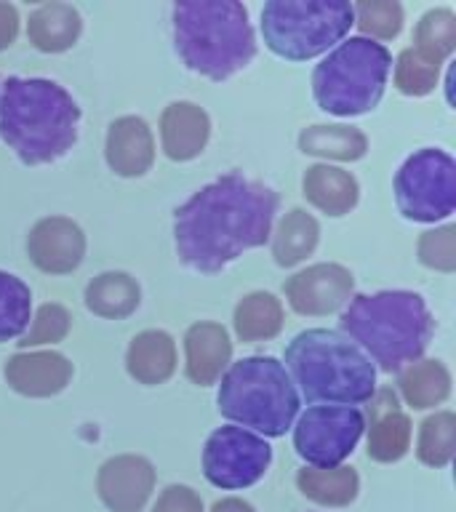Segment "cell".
<instances>
[{"instance_id":"cell-9","label":"cell","mask_w":456,"mask_h":512,"mask_svg":"<svg viewBox=\"0 0 456 512\" xmlns=\"http://www.w3.org/2000/svg\"><path fill=\"white\" fill-rule=\"evenodd\" d=\"M395 200L411 222H440L456 208V163L443 150L414 152L395 174Z\"/></svg>"},{"instance_id":"cell-27","label":"cell","mask_w":456,"mask_h":512,"mask_svg":"<svg viewBox=\"0 0 456 512\" xmlns=\"http://www.w3.org/2000/svg\"><path fill=\"white\" fill-rule=\"evenodd\" d=\"M30 286L11 272L0 270V344L24 336L30 326Z\"/></svg>"},{"instance_id":"cell-1","label":"cell","mask_w":456,"mask_h":512,"mask_svg":"<svg viewBox=\"0 0 456 512\" xmlns=\"http://www.w3.org/2000/svg\"><path fill=\"white\" fill-rule=\"evenodd\" d=\"M278 206V192L270 187L243 174L222 176L176 208V254L195 272L224 270L270 240Z\"/></svg>"},{"instance_id":"cell-2","label":"cell","mask_w":456,"mask_h":512,"mask_svg":"<svg viewBox=\"0 0 456 512\" xmlns=\"http://www.w3.org/2000/svg\"><path fill=\"white\" fill-rule=\"evenodd\" d=\"M78 126V102L54 80L8 78L0 88V139L24 166H43L67 155Z\"/></svg>"},{"instance_id":"cell-7","label":"cell","mask_w":456,"mask_h":512,"mask_svg":"<svg viewBox=\"0 0 456 512\" xmlns=\"http://www.w3.org/2000/svg\"><path fill=\"white\" fill-rule=\"evenodd\" d=\"M392 72V56L384 43L347 38L312 72V96L323 112L352 118L382 102Z\"/></svg>"},{"instance_id":"cell-16","label":"cell","mask_w":456,"mask_h":512,"mask_svg":"<svg viewBox=\"0 0 456 512\" xmlns=\"http://www.w3.org/2000/svg\"><path fill=\"white\" fill-rule=\"evenodd\" d=\"M155 144L142 118H120L107 131V163L118 176H142L152 166Z\"/></svg>"},{"instance_id":"cell-19","label":"cell","mask_w":456,"mask_h":512,"mask_svg":"<svg viewBox=\"0 0 456 512\" xmlns=\"http://www.w3.org/2000/svg\"><path fill=\"white\" fill-rule=\"evenodd\" d=\"M304 198L323 214L344 216L358 203V182L342 168L312 166L304 174Z\"/></svg>"},{"instance_id":"cell-15","label":"cell","mask_w":456,"mask_h":512,"mask_svg":"<svg viewBox=\"0 0 456 512\" xmlns=\"http://www.w3.org/2000/svg\"><path fill=\"white\" fill-rule=\"evenodd\" d=\"M187 350V376L192 382L206 387L214 384L230 363V336L219 323H195L184 336Z\"/></svg>"},{"instance_id":"cell-33","label":"cell","mask_w":456,"mask_h":512,"mask_svg":"<svg viewBox=\"0 0 456 512\" xmlns=\"http://www.w3.org/2000/svg\"><path fill=\"white\" fill-rule=\"evenodd\" d=\"M70 331V312L62 304H43L35 318H30V326L22 336V347H38V344L62 342Z\"/></svg>"},{"instance_id":"cell-6","label":"cell","mask_w":456,"mask_h":512,"mask_svg":"<svg viewBox=\"0 0 456 512\" xmlns=\"http://www.w3.org/2000/svg\"><path fill=\"white\" fill-rule=\"evenodd\" d=\"M216 403L219 414L235 422V427L254 430L264 438H280L294 427L299 390L280 360L254 355L227 368Z\"/></svg>"},{"instance_id":"cell-14","label":"cell","mask_w":456,"mask_h":512,"mask_svg":"<svg viewBox=\"0 0 456 512\" xmlns=\"http://www.w3.org/2000/svg\"><path fill=\"white\" fill-rule=\"evenodd\" d=\"M70 376L72 366L59 352H19L6 366L8 384L30 398H51L62 392Z\"/></svg>"},{"instance_id":"cell-17","label":"cell","mask_w":456,"mask_h":512,"mask_svg":"<svg viewBox=\"0 0 456 512\" xmlns=\"http://www.w3.org/2000/svg\"><path fill=\"white\" fill-rule=\"evenodd\" d=\"M211 134L208 115L190 102H176L163 112L160 120V136L163 150L171 160L198 158Z\"/></svg>"},{"instance_id":"cell-20","label":"cell","mask_w":456,"mask_h":512,"mask_svg":"<svg viewBox=\"0 0 456 512\" xmlns=\"http://www.w3.org/2000/svg\"><path fill=\"white\" fill-rule=\"evenodd\" d=\"M128 374L142 384H163L176 368L174 339L166 331H144L134 336L126 355Z\"/></svg>"},{"instance_id":"cell-34","label":"cell","mask_w":456,"mask_h":512,"mask_svg":"<svg viewBox=\"0 0 456 512\" xmlns=\"http://www.w3.org/2000/svg\"><path fill=\"white\" fill-rule=\"evenodd\" d=\"M419 259L432 270L451 272L456 267V227L424 232L419 238Z\"/></svg>"},{"instance_id":"cell-8","label":"cell","mask_w":456,"mask_h":512,"mask_svg":"<svg viewBox=\"0 0 456 512\" xmlns=\"http://www.w3.org/2000/svg\"><path fill=\"white\" fill-rule=\"evenodd\" d=\"M355 24L347 0H270L262 8V35L272 54L307 62L347 38Z\"/></svg>"},{"instance_id":"cell-26","label":"cell","mask_w":456,"mask_h":512,"mask_svg":"<svg viewBox=\"0 0 456 512\" xmlns=\"http://www.w3.org/2000/svg\"><path fill=\"white\" fill-rule=\"evenodd\" d=\"M299 147L307 155L334 160H358L366 155L368 142L358 128L352 126H312L302 131Z\"/></svg>"},{"instance_id":"cell-25","label":"cell","mask_w":456,"mask_h":512,"mask_svg":"<svg viewBox=\"0 0 456 512\" xmlns=\"http://www.w3.org/2000/svg\"><path fill=\"white\" fill-rule=\"evenodd\" d=\"M400 392L408 406L414 408H435L448 398L451 392V376L440 360H422L411 363L408 371L400 376Z\"/></svg>"},{"instance_id":"cell-23","label":"cell","mask_w":456,"mask_h":512,"mask_svg":"<svg viewBox=\"0 0 456 512\" xmlns=\"http://www.w3.org/2000/svg\"><path fill=\"white\" fill-rule=\"evenodd\" d=\"M320 227L318 222L312 219L307 211L302 208H294L291 214L280 222L278 232H275V240H272V254H275V262L280 267H294L310 256L318 246Z\"/></svg>"},{"instance_id":"cell-22","label":"cell","mask_w":456,"mask_h":512,"mask_svg":"<svg viewBox=\"0 0 456 512\" xmlns=\"http://www.w3.org/2000/svg\"><path fill=\"white\" fill-rule=\"evenodd\" d=\"M86 307L102 318H126L139 307V286L126 272H104L88 283Z\"/></svg>"},{"instance_id":"cell-5","label":"cell","mask_w":456,"mask_h":512,"mask_svg":"<svg viewBox=\"0 0 456 512\" xmlns=\"http://www.w3.org/2000/svg\"><path fill=\"white\" fill-rule=\"evenodd\" d=\"M171 27L174 48L184 67L216 83L232 78L256 56L248 11L235 0L176 3Z\"/></svg>"},{"instance_id":"cell-24","label":"cell","mask_w":456,"mask_h":512,"mask_svg":"<svg viewBox=\"0 0 456 512\" xmlns=\"http://www.w3.org/2000/svg\"><path fill=\"white\" fill-rule=\"evenodd\" d=\"M283 326V307L272 294L256 291L240 299L235 307V334L243 342H262L272 339Z\"/></svg>"},{"instance_id":"cell-29","label":"cell","mask_w":456,"mask_h":512,"mask_svg":"<svg viewBox=\"0 0 456 512\" xmlns=\"http://www.w3.org/2000/svg\"><path fill=\"white\" fill-rule=\"evenodd\" d=\"M456 419L451 411H440L435 416H427L419 432V456L427 464H446L454 454Z\"/></svg>"},{"instance_id":"cell-4","label":"cell","mask_w":456,"mask_h":512,"mask_svg":"<svg viewBox=\"0 0 456 512\" xmlns=\"http://www.w3.org/2000/svg\"><path fill=\"white\" fill-rule=\"evenodd\" d=\"M286 371L307 403L352 406L376 392V368L358 344L339 331L310 328L286 347Z\"/></svg>"},{"instance_id":"cell-12","label":"cell","mask_w":456,"mask_h":512,"mask_svg":"<svg viewBox=\"0 0 456 512\" xmlns=\"http://www.w3.org/2000/svg\"><path fill=\"white\" fill-rule=\"evenodd\" d=\"M352 272L342 264H315L286 280V299L299 315H328L352 294Z\"/></svg>"},{"instance_id":"cell-32","label":"cell","mask_w":456,"mask_h":512,"mask_svg":"<svg viewBox=\"0 0 456 512\" xmlns=\"http://www.w3.org/2000/svg\"><path fill=\"white\" fill-rule=\"evenodd\" d=\"M438 70L440 64L424 59L414 48H406L398 56V64H395V86L408 96L430 94L435 88V80H438Z\"/></svg>"},{"instance_id":"cell-3","label":"cell","mask_w":456,"mask_h":512,"mask_svg":"<svg viewBox=\"0 0 456 512\" xmlns=\"http://www.w3.org/2000/svg\"><path fill=\"white\" fill-rule=\"evenodd\" d=\"M339 326L387 374L416 363L432 339L430 307L414 291L355 296Z\"/></svg>"},{"instance_id":"cell-10","label":"cell","mask_w":456,"mask_h":512,"mask_svg":"<svg viewBox=\"0 0 456 512\" xmlns=\"http://www.w3.org/2000/svg\"><path fill=\"white\" fill-rule=\"evenodd\" d=\"M366 432V416L352 406H310L294 427V448L315 470H336Z\"/></svg>"},{"instance_id":"cell-28","label":"cell","mask_w":456,"mask_h":512,"mask_svg":"<svg viewBox=\"0 0 456 512\" xmlns=\"http://www.w3.org/2000/svg\"><path fill=\"white\" fill-rule=\"evenodd\" d=\"M416 48L424 59L435 64H443L456 46V16L448 8H435L422 16V22L416 24Z\"/></svg>"},{"instance_id":"cell-30","label":"cell","mask_w":456,"mask_h":512,"mask_svg":"<svg viewBox=\"0 0 456 512\" xmlns=\"http://www.w3.org/2000/svg\"><path fill=\"white\" fill-rule=\"evenodd\" d=\"M355 24L360 27V38L371 35V40L395 38L403 27V8L395 0H371V3H358L352 6Z\"/></svg>"},{"instance_id":"cell-13","label":"cell","mask_w":456,"mask_h":512,"mask_svg":"<svg viewBox=\"0 0 456 512\" xmlns=\"http://www.w3.org/2000/svg\"><path fill=\"white\" fill-rule=\"evenodd\" d=\"M27 251L38 270L51 272V275H67L83 262L86 238L72 219L48 216L32 227L30 238H27Z\"/></svg>"},{"instance_id":"cell-11","label":"cell","mask_w":456,"mask_h":512,"mask_svg":"<svg viewBox=\"0 0 456 512\" xmlns=\"http://www.w3.org/2000/svg\"><path fill=\"white\" fill-rule=\"evenodd\" d=\"M270 443L243 427H219L208 435L203 448V475L211 486L240 491L259 483L270 470Z\"/></svg>"},{"instance_id":"cell-18","label":"cell","mask_w":456,"mask_h":512,"mask_svg":"<svg viewBox=\"0 0 456 512\" xmlns=\"http://www.w3.org/2000/svg\"><path fill=\"white\" fill-rule=\"evenodd\" d=\"M411 438V422L398 411V400L390 390L379 392L376 406L371 408V432H368V454L379 462H392L406 454Z\"/></svg>"},{"instance_id":"cell-35","label":"cell","mask_w":456,"mask_h":512,"mask_svg":"<svg viewBox=\"0 0 456 512\" xmlns=\"http://www.w3.org/2000/svg\"><path fill=\"white\" fill-rule=\"evenodd\" d=\"M16 32H19V16L16 8L8 3H0V51L14 43Z\"/></svg>"},{"instance_id":"cell-21","label":"cell","mask_w":456,"mask_h":512,"mask_svg":"<svg viewBox=\"0 0 456 512\" xmlns=\"http://www.w3.org/2000/svg\"><path fill=\"white\" fill-rule=\"evenodd\" d=\"M80 14L67 3H48L40 6L35 14L30 16V35L32 46L46 51V54H59L75 46V40L80 38Z\"/></svg>"},{"instance_id":"cell-31","label":"cell","mask_w":456,"mask_h":512,"mask_svg":"<svg viewBox=\"0 0 456 512\" xmlns=\"http://www.w3.org/2000/svg\"><path fill=\"white\" fill-rule=\"evenodd\" d=\"M304 494L315 496L320 502L342 504L355 496V472L347 467L339 470H304L299 475Z\"/></svg>"}]
</instances>
